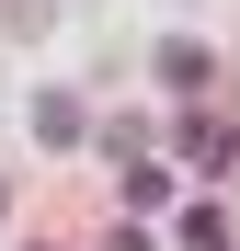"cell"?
<instances>
[{"label":"cell","instance_id":"1","mask_svg":"<svg viewBox=\"0 0 240 251\" xmlns=\"http://www.w3.org/2000/svg\"><path fill=\"white\" fill-rule=\"evenodd\" d=\"M34 137H46V149H69V137H80V103H69V92H46V103H34Z\"/></svg>","mask_w":240,"mask_h":251}]
</instances>
